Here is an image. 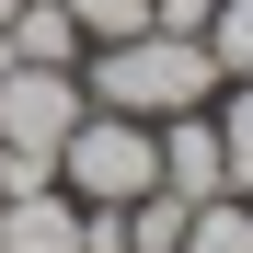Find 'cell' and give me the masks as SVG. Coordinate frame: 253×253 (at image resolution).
Returning a JSON list of instances; mask_svg holds the SVG:
<instances>
[{"label": "cell", "mask_w": 253, "mask_h": 253, "mask_svg": "<svg viewBox=\"0 0 253 253\" xmlns=\"http://www.w3.org/2000/svg\"><path fill=\"white\" fill-rule=\"evenodd\" d=\"M207 81H219V58L196 46V35H161V23H138V35H115V46L92 58V104H115V115H196L207 104Z\"/></svg>", "instance_id": "6da1fadb"}, {"label": "cell", "mask_w": 253, "mask_h": 253, "mask_svg": "<svg viewBox=\"0 0 253 253\" xmlns=\"http://www.w3.org/2000/svg\"><path fill=\"white\" fill-rule=\"evenodd\" d=\"M58 184L81 207H126L161 184V126L150 115H115V104H81V126L58 138Z\"/></svg>", "instance_id": "7a4b0ae2"}, {"label": "cell", "mask_w": 253, "mask_h": 253, "mask_svg": "<svg viewBox=\"0 0 253 253\" xmlns=\"http://www.w3.org/2000/svg\"><path fill=\"white\" fill-rule=\"evenodd\" d=\"M0 253H81V196H69V184L0 196Z\"/></svg>", "instance_id": "3957f363"}, {"label": "cell", "mask_w": 253, "mask_h": 253, "mask_svg": "<svg viewBox=\"0 0 253 253\" xmlns=\"http://www.w3.org/2000/svg\"><path fill=\"white\" fill-rule=\"evenodd\" d=\"M161 184H173L184 207L230 196V161H219V126H207V115H161Z\"/></svg>", "instance_id": "277c9868"}, {"label": "cell", "mask_w": 253, "mask_h": 253, "mask_svg": "<svg viewBox=\"0 0 253 253\" xmlns=\"http://www.w3.org/2000/svg\"><path fill=\"white\" fill-rule=\"evenodd\" d=\"M173 253H253V207H219V196H207L196 219H184V242H173Z\"/></svg>", "instance_id": "5b68a950"}, {"label": "cell", "mask_w": 253, "mask_h": 253, "mask_svg": "<svg viewBox=\"0 0 253 253\" xmlns=\"http://www.w3.org/2000/svg\"><path fill=\"white\" fill-rule=\"evenodd\" d=\"M207 58L230 81H253V0H219V12H207Z\"/></svg>", "instance_id": "8992f818"}, {"label": "cell", "mask_w": 253, "mask_h": 253, "mask_svg": "<svg viewBox=\"0 0 253 253\" xmlns=\"http://www.w3.org/2000/svg\"><path fill=\"white\" fill-rule=\"evenodd\" d=\"M58 12L92 35V46H115V35H138V23H150V0H58Z\"/></svg>", "instance_id": "52a82bcc"}, {"label": "cell", "mask_w": 253, "mask_h": 253, "mask_svg": "<svg viewBox=\"0 0 253 253\" xmlns=\"http://www.w3.org/2000/svg\"><path fill=\"white\" fill-rule=\"evenodd\" d=\"M219 161H230V184L253 196V81H242V104L219 115Z\"/></svg>", "instance_id": "ba28073f"}, {"label": "cell", "mask_w": 253, "mask_h": 253, "mask_svg": "<svg viewBox=\"0 0 253 253\" xmlns=\"http://www.w3.org/2000/svg\"><path fill=\"white\" fill-rule=\"evenodd\" d=\"M12 12H23V0H0V23H12Z\"/></svg>", "instance_id": "9c48e42d"}]
</instances>
